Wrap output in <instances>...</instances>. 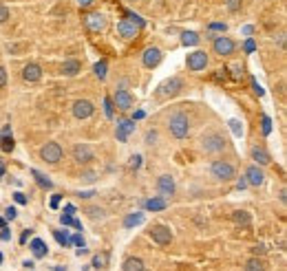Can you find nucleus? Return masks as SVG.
Returning <instances> with one entry per match:
<instances>
[{"instance_id": "nucleus-1", "label": "nucleus", "mask_w": 287, "mask_h": 271, "mask_svg": "<svg viewBox=\"0 0 287 271\" xmlns=\"http://www.w3.org/2000/svg\"><path fill=\"white\" fill-rule=\"evenodd\" d=\"M168 130H170V135L175 137V139H186V137L190 135V117L181 111L172 113V115L168 117Z\"/></svg>"}, {"instance_id": "nucleus-2", "label": "nucleus", "mask_w": 287, "mask_h": 271, "mask_svg": "<svg viewBox=\"0 0 287 271\" xmlns=\"http://www.w3.org/2000/svg\"><path fill=\"white\" fill-rule=\"evenodd\" d=\"M210 174H212L216 181H232L237 177V168H234L230 161L216 159V161H212V165H210Z\"/></svg>"}, {"instance_id": "nucleus-3", "label": "nucleus", "mask_w": 287, "mask_h": 271, "mask_svg": "<svg viewBox=\"0 0 287 271\" xmlns=\"http://www.w3.org/2000/svg\"><path fill=\"white\" fill-rule=\"evenodd\" d=\"M225 137L221 132H208V135L201 137V148L208 155H219L221 150H225Z\"/></svg>"}, {"instance_id": "nucleus-4", "label": "nucleus", "mask_w": 287, "mask_h": 271, "mask_svg": "<svg viewBox=\"0 0 287 271\" xmlns=\"http://www.w3.org/2000/svg\"><path fill=\"white\" fill-rule=\"evenodd\" d=\"M62 155H64V150L58 141H49V144H44L40 148V159L44 161V163H58V161L62 159Z\"/></svg>"}, {"instance_id": "nucleus-5", "label": "nucleus", "mask_w": 287, "mask_h": 271, "mask_svg": "<svg viewBox=\"0 0 287 271\" xmlns=\"http://www.w3.org/2000/svg\"><path fill=\"white\" fill-rule=\"evenodd\" d=\"M148 236L162 247H166V245H170V242H172V230L168 225H155L153 230L148 232Z\"/></svg>"}, {"instance_id": "nucleus-6", "label": "nucleus", "mask_w": 287, "mask_h": 271, "mask_svg": "<svg viewBox=\"0 0 287 271\" xmlns=\"http://www.w3.org/2000/svg\"><path fill=\"white\" fill-rule=\"evenodd\" d=\"M186 66L190 71H195V73L204 71L205 66H208V53H205V51H201V49L192 51V53L188 55V60H186Z\"/></svg>"}, {"instance_id": "nucleus-7", "label": "nucleus", "mask_w": 287, "mask_h": 271, "mask_svg": "<svg viewBox=\"0 0 287 271\" xmlns=\"http://www.w3.org/2000/svg\"><path fill=\"white\" fill-rule=\"evenodd\" d=\"M234 49H237L234 40H230V38H225V36L214 38V42H212V51H214L216 55H221V58H225V55H232Z\"/></svg>"}, {"instance_id": "nucleus-8", "label": "nucleus", "mask_w": 287, "mask_h": 271, "mask_svg": "<svg viewBox=\"0 0 287 271\" xmlns=\"http://www.w3.org/2000/svg\"><path fill=\"white\" fill-rule=\"evenodd\" d=\"M93 159H95V155H93V148H91V146H86V144L73 146V161H75V163L86 165V163H91Z\"/></svg>"}, {"instance_id": "nucleus-9", "label": "nucleus", "mask_w": 287, "mask_h": 271, "mask_svg": "<svg viewBox=\"0 0 287 271\" xmlns=\"http://www.w3.org/2000/svg\"><path fill=\"white\" fill-rule=\"evenodd\" d=\"M133 104H135L133 95H130L126 88H117L115 90V95H113V106H117L120 111H130Z\"/></svg>"}, {"instance_id": "nucleus-10", "label": "nucleus", "mask_w": 287, "mask_h": 271, "mask_svg": "<svg viewBox=\"0 0 287 271\" xmlns=\"http://www.w3.org/2000/svg\"><path fill=\"white\" fill-rule=\"evenodd\" d=\"M93 113H95V106H93V102H88V99H78V102L73 104L75 119H88V117H93Z\"/></svg>"}, {"instance_id": "nucleus-11", "label": "nucleus", "mask_w": 287, "mask_h": 271, "mask_svg": "<svg viewBox=\"0 0 287 271\" xmlns=\"http://www.w3.org/2000/svg\"><path fill=\"white\" fill-rule=\"evenodd\" d=\"M181 88H183L181 79L179 77H170L157 88V95H159V97H172V95H177Z\"/></svg>"}, {"instance_id": "nucleus-12", "label": "nucleus", "mask_w": 287, "mask_h": 271, "mask_svg": "<svg viewBox=\"0 0 287 271\" xmlns=\"http://www.w3.org/2000/svg\"><path fill=\"white\" fill-rule=\"evenodd\" d=\"M164 53L157 49V46H148V49L142 53V64L146 69H155V66H159V62H162Z\"/></svg>"}, {"instance_id": "nucleus-13", "label": "nucleus", "mask_w": 287, "mask_h": 271, "mask_svg": "<svg viewBox=\"0 0 287 271\" xmlns=\"http://www.w3.org/2000/svg\"><path fill=\"white\" fill-rule=\"evenodd\" d=\"M175 179L170 177V174H162V177L157 179V190H159V196H172L175 194Z\"/></svg>"}, {"instance_id": "nucleus-14", "label": "nucleus", "mask_w": 287, "mask_h": 271, "mask_svg": "<svg viewBox=\"0 0 287 271\" xmlns=\"http://www.w3.org/2000/svg\"><path fill=\"white\" fill-rule=\"evenodd\" d=\"M246 181H247V185H254V188L263 185V181H265V172H263L261 165L252 163L250 168L246 170Z\"/></svg>"}, {"instance_id": "nucleus-15", "label": "nucleus", "mask_w": 287, "mask_h": 271, "mask_svg": "<svg viewBox=\"0 0 287 271\" xmlns=\"http://www.w3.org/2000/svg\"><path fill=\"white\" fill-rule=\"evenodd\" d=\"M84 25L88 27V31L100 33L106 27V18L102 16V13H88V16L84 18Z\"/></svg>"}, {"instance_id": "nucleus-16", "label": "nucleus", "mask_w": 287, "mask_h": 271, "mask_svg": "<svg viewBox=\"0 0 287 271\" xmlns=\"http://www.w3.org/2000/svg\"><path fill=\"white\" fill-rule=\"evenodd\" d=\"M117 33H120L124 40H133V38H137L139 27L133 25L130 20H122V22H117Z\"/></svg>"}, {"instance_id": "nucleus-17", "label": "nucleus", "mask_w": 287, "mask_h": 271, "mask_svg": "<svg viewBox=\"0 0 287 271\" xmlns=\"http://www.w3.org/2000/svg\"><path fill=\"white\" fill-rule=\"evenodd\" d=\"M22 79H25V82H40L42 79V69H40V64H34V62H31V64H27L25 69H22Z\"/></svg>"}, {"instance_id": "nucleus-18", "label": "nucleus", "mask_w": 287, "mask_h": 271, "mask_svg": "<svg viewBox=\"0 0 287 271\" xmlns=\"http://www.w3.org/2000/svg\"><path fill=\"white\" fill-rule=\"evenodd\" d=\"M250 156L254 159V163H256V165H261V168H263V165H267V163H270V161H272V156L267 155V150L263 148V146H252Z\"/></svg>"}, {"instance_id": "nucleus-19", "label": "nucleus", "mask_w": 287, "mask_h": 271, "mask_svg": "<svg viewBox=\"0 0 287 271\" xmlns=\"http://www.w3.org/2000/svg\"><path fill=\"white\" fill-rule=\"evenodd\" d=\"M135 130V123L130 121V119H122V121H117V139L120 141H126L128 139V135Z\"/></svg>"}, {"instance_id": "nucleus-20", "label": "nucleus", "mask_w": 287, "mask_h": 271, "mask_svg": "<svg viewBox=\"0 0 287 271\" xmlns=\"http://www.w3.org/2000/svg\"><path fill=\"white\" fill-rule=\"evenodd\" d=\"M29 247H31V254H34L36 258H44L46 251H49V249H46V242L42 240V238H34Z\"/></svg>"}, {"instance_id": "nucleus-21", "label": "nucleus", "mask_w": 287, "mask_h": 271, "mask_svg": "<svg viewBox=\"0 0 287 271\" xmlns=\"http://www.w3.org/2000/svg\"><path fill=\"white\" fill-rule=\"evenodd\" d=\"M166 198L164 196H155V198H148L146 201V210L148 212H162V210H166Z\"/></svg>"}, {"instance_id": "nucleus-22", "label": "nucleus", "mask_w": 287, "mask_h": 271, "mask_svg": "<svg viewBox=\"0 0 287 271\" xmlns=\"http://www.w3.org/2000/svg\"><path fill=\"white\" fill-rule=\"evenodd\" d=\"M232 221L241 227H250L252 216H250V212H246V210H237V212H232Z\"/></svg>"}, {"instance_id": "nucleus-23", "label": "nucleus", "mask_w": 287, "mask_h": 271, "mask_svg": "<svg viewBox=\"0 0 287 271\" xmlns=\"http://www.w3.org/2000/svg\"><path fill=\"white\" fill-rule=\"evenodd\" d=\"M122 271H144V260L142 258H126L122 265Z\"/></svg>"}, {"instance_id": "nucleus-24", "label": "nucleus", "mask_w": 287, "mask_h": 271, "mask_svg": "<svg viewBox=\"0 0 287 271\" xmlns=\"http://www.w3.org/2000/svg\"><path fill=\"white\" fill-rule=\"evenodd\" d=\"M80 69H82V64H80L78 60H67V62L62 64V73H64V75H69V77L78 75V73H80Z\"/></svg>"}, {"instance_id": "nucleus-25", "label": "nucleus", "mask_w": 287, "mask_h": 271, "mask_svg": "<svg viewBox=\"0 0 287 271\" xmlns=\"http://www.w3.org/2000/svg\"><path fill=\"white\" fill-rule=\"evenodd\" d=\"M142 223H144V214H142V212H137V214H128V216L124 218V227H126V230H133V227L142 225Z\"/></svg>"}, {"instance_id": "nucleus-26", "label": "nucleus", "mask_w": 287, "mask_h": 271, "mask_svg": "<svg viewBox=\"0 0 287 271\" xmlns=\"http://www.w3.org/2000/svg\"><path fill=\"white\" fill-rule=\"evenodd\" d=\"M181 44L183 46H195V44H199V36H197L195 31H183L181 33Z\"/></svg>"}, {"instance_id": "nucleus-27", "label": "nucleus", "mask_w": 287, "mask_h": 271, "mask_svg": "<svg viewBox=\"0 0 287 271\" xmlns=\"http://www.w3.org/2000/svg\"><path fill=\"white\" fill-rule=\"evenodd\" d=\"M7 132H9V128H4V130L0 132V139H2L0 141V148H2L4 152H11L13 150V137H9Z\"/></svg>"}, {"instance_id": "nucleus-28", "label": "nucleus", "mask_w": 287, "mask_h": 271, "mask_svg": "<svg viewBox=\"0 0 287 271\" xmlns=\"http://www.w3.org/2000/svg\"><path fill=\"white\" fill-rule=\"evenodd\" d=\"M246 271H265V263H263L258 256H254L246 263Z\"/></svg>"}, {"instance_id": "nucleus-29", "label": "nucleus", "mask_w": 287, "mask_h": 271, "mask_svg": "<svg viewBox=\"0 0 287 271\" xmlns=\"http://www.w3.org/2000/svg\"><path fill=\"white\" fill-rule=\"evenodd\" d=\"M31 174H34V179H36V183L40 185V188H44V190H51L53 188V183H51V179H46L42 172H38V170H31Z\"/></svg>"}, {"instance_id": "nucleus-30", "label": "nucleus", "mask_w": 287, "mask_h": 271, "mask_svg": "<svg viewBox=\"0 0 287 271\" xmlns=\"http://www.w3.org/2000/svg\"><path fill=\"white\" fill-rule=\"evenodd\" d=\"M106 263H108V254H106V251L93 256V267H95V269H104Z\"/></svg>"}, {"instance_id": "nucleus-31", "label": "nucleus", "mask_w": 287, "mask_h": 271, "mask_svg": "<svg viewBox=\"0 0 287 271\" xmlns=\"http://www.w3.org/2000/svg\"><path fill=\"white\" fill-rule=\"evenodd\" d=\"M53 236H55V240L60 242L62 247H67V245H71V236L67 234V232H53Z\"/></svg>"}, {"instance_id": "nucleus-32", "label": "nucleus", "mask_w": 287, "mask_h": 271, "mask_svg": "<svg viewBox=\"0 0 287 271\" xmlns=\"http://www.w3.org/2000/svg\"><path fill=\"white\" fill-rule=\"evenodd\" d=\"M106 69H108V64H106L104 60L97 62V64H95V75H97L100 79H104V77H106Z\"/></svg>"}, {"instance_id": "nucleus-33", "label": "nucleus", "mask_w": 287, "mask_h": 271, "mask_svg": "<svg viewBox=\"0 0 287 271\" xmlns=\"http://www.w3.org/2000/svg\"><path fill=\"white\" fill-rule=\"evenodd\" d=\"M228 123H230V128H232V132H234L237 137L243 135V126H241V121H239V119H230Z\"/></svg>"}, {"instance_id": "nucleus-34", "label": "nucleus", "mask_w": 287, "mask_h": 271, "mask_svg": "<svg viewBox=\"0 0 287 271\" xmlns=\"http://www.w3.org/2000/svg\"><path fill=\"white\" fill-rule=\"evenodd\" d=\"M7 20H9V9H7V4L0 2V25H2V22H7Z\"/></svg>"}, {"instance_id": "nucleus-35", "label": "nucleus", "mask_w": 287, "mask_h": 271, "mask_svg": "<svg viewBox=\"0 0 287 271\" xmlns=\"http://www.w3.org/2000/svg\"><path fill=\"white\" fill-rule=\"evenodd\" d=\"M252 254H254V256H265V254H267V247L263 245V242H261V245H254V247H252Z\"/></svg>"}, {"instance_id": "nucleus-36", "label": "nucleus", "mask_w": 287, "mask_h": 271, "mask_svg": "<svg viewBox=\"0 0 287 271\" xmlns=\"http://www.w3.org/2000/svg\"><path fill=\"white\" fill-rule=\"evenodd\" d=\"M146 144H148V146L157 144V130H148V132H146Z\"/></svg>"}, {"instance_id": "nucleus-37", "label": "nucleus", "mask_w": 287, "mask_h": 271, "mask_svg": "<svg viewBox=\"0 0 287 271\" xmlns=\"http://www.w3.org/2000/svg\"><path fill=\"white\" fill-rule=\"evenodd\" d=\"M104 113H106L108 119L113 117V99H111V97H106V99H104Z\"/></svg>"}, {"instance_id": "nucleus-38", "label": "nucleus", "mask_w": 287, "mask_h": 271, "mask_svg": "<svg viewBox=\"0 0 287 271\" xmlns=\"http://www.w3.org/2000/svg\"><path fill=\"white\" fill-rule=\"evenodd\" d=\"M88 216L91 218H104V210H102V207H91V210H88Z\"/></svg>"}, {"instance_id": "nucleus-39", "label": "nucleus", "mask_w": 287, "mask_h": 271, "mask_svg": "<svg viewBox=\"0 0 287 271\" xmlns=\"http://www.w3.org/2000/svg\"><path fill=\"white\" fill-rule=\"evenodd\" d=\"M263 132H265V135H270V132H272V121H270V117H263Z\"/></svg>"}, {"instance_id": "nucleus-40", "label": "nucleus", "mask_w": 287, "mask_h": 271, "mask_svg": "<svg viewBox=\"0 0 287 271\" xmlns=\"http://www.w3.org/2000/svg\"><path fill=\"white\" fill-rule=\"evenodd\" d=\"M7 86V71L0 66V88H4Z\"/></svg>"}, {"instance_id": "nucleus-41", "label": "nucleus", "mask_w": 287, "mask_h": 271, "mask_svg": "<svg viewBox=\"0 0 287 271\" xmlns=\"http://www.w3.org/2000/svg\"><path fill=\"white\" fill-rule=\"evenodd\" d=\"M71 242H73V245H78L80 249H84V238H82V236H80V234H75L73 238H71Z\"/></svg>"}, {"instance_id": "nucleus-42", "label": "nucleus", "mask_w": 287, "mask_h": 271, "mask_svg": "<svg viewBox=\"0 0 287 271\" xmlns=\"http://www.w3.org/2000/svg\"><path fill=\"white\" fill-rule=\"evenodd\" d=\"M82 181H86V183H93V181H95V172H91V170H88V172H84L82 174Z\"/></svg>"}, {"instance_id": "nucleus-43", "label": "nucleus", "mask_w": 287, "mask_h": 271, "mask_svg": "<svg viewBox=\"0 0 287 271\" xmlns=\"http://www.w3.org/2000/svg\"><path fill=\"white\" fill-rule=\"evenodd\" d=\"M139 165H142V156H139V155H135V156H133V161H130V168H133V170H137Z\"/></svg>"}, {"instance_id": "nucleus-44", "label": "nucleus", "mask_w": 287, "mask_h": 271, "mask_svg": "<svg viewBox=\"0 0 287 271\" xmlns=\"http://www.w3.org/2000/svg\"><path fill=\"white\" fill-rule=\"evenodd\" d=\"M4 216H7V221H13V218H16V207H7V210H4Z\"/></svg>"}, {"instance_id": "nucleus-45", "label": "nucleus", "mask_w": 287, "mask_h": 271, "mask_svg": "<svg viewBox=\"0 0 287 271\" xmlns=\"http://www.w3.org/2000/svg\"><path fill=\"white\" fill-rule=\"evenodd\" d=\"M60 223H62V225H73V216H69V214H62V216H60Z\"/></svg>"}, {"instance_id": "nucleus-46", "label": "nucleus", "mask_w": 287, "mask_h": 271, "mask_svg": "<svg viewBox=\"0 0 287 271\" xmlns=\"http://www.w3.org/2000/svg\"><path fill=\"white\" fill-rule=\"evenodd\" d=\"M13 198H16V203H20V205H25V203H27V196L22 192H16V194H13Z\"/></svg>"}, {"instance_id": "nucleus-47", "label": "nucleus", "mask_w": 287, "mask_h": 271, "mask_svg": "<svg viewBox=\"0 0 287 271\" xmlns=\"http://www.w3.org/2000/svg\"><path fill=\"white\" fill-rule=\"evenodd\" d=\"M239 7H241V2H239V0H228V9H230V11H237Z\"/></svg>"}, {"instance_id": "nucleus-48", "label": "nucleus", "mask_w": 287, "mask_h": 271, "mask_svg": "<svg viewBox=\"0 0 287 271\" xmlns=\"http://www.w3.org/2000/svg\"><path fill=\"white\" fill-rule=\"evenodd\" d=\"M252 88H254V93H256V95H263V93H265V90H263L261 86H258V82H256V79H252Z\"/></svg>"}, {"instance_id": "nucleus-49", "label": "nucleus", "mask_w": 287, "mask_h": 271, "mask_svg": "<svg viewBox=\"0 0 287 271\" xmlns=\"http://www.w3.org/2000/svg\"><path fill=\"white\" fill-rule=\"evenodd\" d=\"M246 51H247V53H254V40H247L246 42Z\"/></svg>"}, {"instance_id": "nucleus-50", "label": "nucleus", "mask_w": 287, "mask_h": 271, "mask_svg": "<svg viewBox=\"0 0 287 271\" xmlns=\"http://www.w3.org/2000/svg\"><path fill=\"white\" fill-rule=\"evenodd\" d=\"M75 212H78V210H75V205H67V207H64V214H69V216H73Z\"/></svg>"}, {"instance_id": "nucleus-51", "label": "nucleus", "mask_w": 287, "mask_h": 271, "mask_svg": "<svg viewBox=\"0 0 287 271\" xmlns=\"http://www.w3.org/2000/svg\"><path fill=\"white\" fill-rule=\"evenodd\" d=\"M93 2H95V0H78V4H80V7H91Z\"/></svg>"}, {"instance_id": "nucleus-52", "label": "nucleus", "mask_w": 287, "mask_h": 271, "mask_svg": "<svg viewBox=\"0 0 287 271\" xmlns=\"http://www.w3.org/2000/svg\"><path fill=\"white\" fill-rule=\"evenodd\" d=\"M0 238H2V240H9V238H11V234H9V230H2V232H0Z\"/></svg>"}, {"instance_id": "nucleus-53", "label": "nucleus", "mask_w": 287, "mask_h": 271, "mask_svg": "<svg viewBox=\"0 0 287 271\" xmlns=\"http://www.w3.org/2000/svg\"><path fill=\"white\" fill-rule=\"evenodd\" d=\"M212 29H219V31H225V29H228V25H221V22H214V25H212Z\"/></svg>"}, {"instance_id": "nucleus-54", "label": "nucleus", "mask_w": 287, "mask_h": 271, "mask_svg": "<svg viewBox=\"0 0 287 271\" xmlns=\"http://www.w3.org/2000/svg\"><path fill=\"white\" fill-rule=\"evenodd\" d=\"M237 188H239V190H243V188H247V181H246V179H239V183H237Z\"/></svg>"}, {"instance_id": "nucleus-55", "label": "nucleus", "mask_w": 287, "mask_h": 271, "mask_svg": "<svg viewBox=\"0 0 287 271\" xmlns=\"http://www.w3.org/2000/svg\"><path fill=\"white\" fill-rule=\"evenodd\" d=\"M60 205V196H53L51 198V207H58Z\"/></svg>"}, {"instance_id": "nucleus-56", "label": "nucleus", "mask_w": 287, "mask_h": 271, "mask_svg": "<svg viewBox=\"0 0 287 271\" xmlns=\"http://www.w3.org/2000/svg\"><path fill=\"white\" fill-rule=\"evenodd\" d=\"M93 194H95V192H80V194H78V196H82V198H91V196H93Z\"/></svg>"}, {"instance_id": "nucleus-57", "label": "nucleus", "mask_w": 287, "mask_h": 271, "mask_svg": "<svg viewBox=\"0 0 287 271\" xmlns=\"http://www.w3.org/2000/svg\"><path fill=\"white\" fill-rule=\"evenodd\" d=\"M4 177V163H2V159H0V179Z\"/></svg>"}, {"instance_id": "nucleus-58", "label": "nucleus", "mask_w": 287, "mask_h": 271, "mask_svg": "<svg viewBox=\"0 0 287 271\" xmlns=\"http://www.w3.org/2000/svg\"><path fill=\"white\" fill-rule=\"evenodd\" d=\"M285 194H287L285 190H281V203H285V201H287V196H285Z\"/></svg>"}, {"instance_id": "nucleus-59", "label": "nucleus", "mask_w": 287, "mask_h": 271, "mask_svg": "<svg viewBox=\"0 0 287 271\" xmlns=\"http://www.w3.org/2000/svg\"><path fill=\"white\" fill-rule=\"evenodd\" d=\"M0 227H4V218H0Z\"/></svg>"}, {"instance_id": "nucleus-60", "label": "nucleus", "mask_w": 287, "mask_h": 271, "mask_svg": "<svg viewBox=\"0 0 287 271\" xmlns=\"http://www.w3.org/2000/svg\"><path fill=\"white\" fill-rule=\"evenodd\" d=\"M55 271H67V269H64V267H58V269H55Z\"/></svg>"}, {"instance_id": "nucleus-61", "label": "nucleus", "mask_w": 287, "mask_h": 271, "mask_svg": "<svg viewBox=\"0 0 287 271\" xmlns=\"http://www.w3.org/2000/svg\"><path fill=\"white\" fill-rule=\"evenodd\" d=\"M0 263H2V254H0Z\"/></svg>"}]
</instances>
